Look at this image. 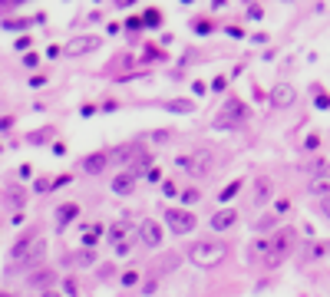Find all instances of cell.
<instances>
[{"label":"cell","instance_id":"cell-1","mask_svg":"<svg viewBox=\"0 0 330 297\" xmlns=\"http://www.w3.org/2000/svg\"><path fill=\"white\" fill-rule=\"evenodd\" d=\"M224 254H228V247L221 241H212V238H205V241H192L188 244V261L198 267H212V264H221Z\"/></svg>","mask_w":330,"mask_h":297},{"label":"cell","instance_id":"cell-2","mask_svg":"<svg viewBox=\"0 0 330 297\" xmlns=\"http://www.w3.org/2000/svg\"><path fill=\"white\" fill-rule=\"evenodd\" d=\"M268 238H271V261H268V267H277L281 261L294 251V244H297V231L294 228H281V231H274V235H268Z\"/></svg>","mask_w":330,"mask_h":297},{"label":"cell","instance_id":"cell-3","mask_svg":"<svg viewBox=\"0 0 330 297\" xmlns=\"http://www.w3.org/2000/svg\"><path fill=\"white\" fill-rule=\"evenodd\" d=\"M175 165L185 168V172H192V175H208L212 165H215V159H212V152H195V155H179Z\"/></svg>","mask_w":330,"mask_h":297},{"label":"cell","instance_id":"cell-4","mask_svg":"<svg viewBox=\"0 0 330 297\" xmlns=\"http://www.w3.org/2000/svg\"><path fill=\"white\" fill-rule=\"evenodd\" d=\"M165 221H168V228H172V235H192V231H195V215H192V211L168 208L165 211Z\"/></svg>","mask_w":330,"mask_h":297},{"label":"cell","instance_id":"cell-5","mask_svg":"<svg viewBox=\"0 0 330 297\" xmlns=\"http://www.w3.org/2000/svg\"><path fill=\"white\" fill-rule=\"evenodd\" d=\"M238 119H248V106H244L241 99H228V106H224V112L215 119V126H218V129H228Z\"/></svg>","mask_w":330,"mask_h":297},{"label":"cell","instance_id":"cell-6","mask_svg":"<svg viewBox=\"0 0 330 297\" xmlns=\"http://www.w3.org/2000/svg\"><path fill=\"white\" fill-rule=\"evenodd\" d=\"M162 228H159V221L156 218H142V221H139V241H142L145 247H159L162 244Z\"/></svg>","mask_w":330,"mask_h":297},{"label":"cell","instance_id":"cell-7","mask_svg":"<svg viewBox=\"0 0 330 297\" xmlns=\"http://www.w3.org/2000/svg\"><path fill=\"white\" fill-rule=\"evenodd\" d=\"M53 281H56L53 267H33V271L27 274V287H37L40 294H43V291H53Z\"/></svg>","mask_w":330,"mask_h":297},{"label":"cell","instance_id":"cell-8","mask_svg":"<svg viewBox=\"0 0 330 297\" xmlns=\"http://www.w3.org/2000/svg\"><path fill=\"white\" fill-rule=\"evenodd\" d=\"M248 258L255 261V264H268V261H271V238L258 235L255 241L248 244Z\"/></svg>","mask_w":330,"mask_h":297},{"label":"cell","instance_id":"cell-9","mask_svg":"<svg viewBox=\"0 0 330 297\" xmlns=\"http://www.w3.org/2000/svg\"><path fill=\"white\" fill-rule=\"evenodd\" d=\"M43 258H46V241L37 235V238H33V244L27 247V254H23V264L33 271V267H43Z\"/></svg>","mask_w":330,"mask_h":297},{"label":"cell","instance_id":"cell-10","mask_svg":"<svg viewBox=\"0 0 330 297\" xmlns=\"http://www.w3.org/2000/svg\"><path fill=\"white\" fill-rule=\"evenodd\" d=\"M103 40L99 37H76V40H69L66 46H63V53H69V56H80V53H93V50H99Z\"/></svg>","mask_w":330,"mask_h":297},{"label":"cell","instance_id":"cell-11","mask_svg":"<svg viewBox=\"0 0 330 297\" xmlns=\"http://www.w3.org/2000/svg\"><path fill=\"white\" fill-rule=\"evenodd\" d=\"M294 99H297V93H294L291 83H277V86L271 89V103H274L277 109H287V106H294Z\"/></svg>","mask_w":330,"mask_h":297},{"label":"cell","instance_id":"cell-12","mask_svg":"<svg viewBox=\"0 0 330 297\" xmlns=\"http://www.w3.org/2000/svg\"><path fill=\"white\" fill-rule=\"evenodd\" d=\"M109 162H112V155H109V152H93V155H86V159H83V172L99 175V172H106Z\"/></svg>","mask_w":330,"mask_h":297},{"label":"cell","instance_id":"cell-13","mask_svg":"<svg viewBox=\"0 0 330 297\" xmlns=\"http://www.w3.org/2000/svg\"><path fill=\"white\" fill-rule=\"evenodd\" d=\"M235 221H238V208H218L208 225H212V231H228Z\"/></svg>","mask_w":330,"mask_h":297},{"label":"cell","instance_id":"cell-14","mask_svg":"<svg viewBox=\"0 0 330 297\" xmlns=\"http://www.w3.org/2000/svg\"><path fill=\"white\" fill-rule=\"evenodd\" d=\"M307 192L317 195V198H327L330 195V172L327 175H314V179L307 182Z\"/></svg>","mask_w":330,"mask_h":297},{"label":"cell","instance_id":"cell-15","mask_svg":"<svg viewBox=\"0 0 330 297\" xmlns=\"http://www.w3.org/2000/svg\"><path fill=\"white\" fill-rule=\"evenodd\" d=\"M132 188H136V175L132 172H122L112 179V192L116 195H132Z\"/></svg>","mask_w":330,"mask_h":297},{"label":"cell","instance_id":"cell-16","mask_svg":"<svg viewBox=\"0 0 330 297\" xmlns=\"http://www.w3.org/2000/svg\"><path fill=\"white\" fill-rule=\"evenodd\" d=\"M76 215H80V205H73V202L60 205V208H56V225H60V228H66V225L73 221Z\"/></svg>","mask_w":330,"mask_h":297},{"label":"cell","instance_id":"cell-17","mask_svg":"<svg viewBox=\"0 0 330 297\" xmlns=\"http://www.w3.org/2000/svg\"><path fill=\"white\" fill-rule=\"evenodd\" d=\"M4 202L10 205V208H23V202H27V192L20 185H10V188H4Z\"/></svg>","mask_w":330,"mask_h":297},{"label":"cell","instance_id":"cell-18","mask_svg":"<svg viewBox=\"0 0 330 297\" xmlns=\"http://www.w3.org/2000/svg\"><path fill=\"white\" fill-rule=\"evenodd\" d=\"M168 112H195V103L192 99H168V103H162Z\"/></svg>","mask_w":330,"mask_h":297},{"label":"cell","instance_id":"cell-19","mask_svg":"<svg viewBox=\"0 0 330 297\" xmlns=\"http://www.w3.org/2000/svg\"><path fill=\"white\" fill-rule=\"evenodd\" d=\"M33 238H37V235H23V238H17V244H13V261H23V254H27V247H30L33 244Z\"/></svg>","mask_w":330,"mask_h":297},{"label":"cell","instance_id":"cell-20","mask_svg":"<svg viewBox=\"0 0 330 297\" xmlns=\"http://www.w3.org/2000/svg\"><path fill=\"white\" fill-rule=\"evenodd\" d=\"M132 155H142V152H139V145H119L112 159H116V162H129Z\"/></svg>","mask_w":330,"mask_h":297},{"label":"cell","instance_id":"cell-21","mask_svg":"<svg viewBox=\"0 0 330 297\" xmlns=\"http://www.w3.org/2000/svg\"><path fill=\"white\" fill-rule=\"evenodd\" d=\"M93 261H96V254L89 251V247H83V251H76V254H73V264H80V267H89Z\"/></svg>","mask_w":330,"mask_h":297},{"label":"cell","instance_id":"cell-22","mask_svg":"<svg viewBox=\"0 0 330 297\" xmlns=\"http://www.w3.org/2000/svg\"><path fill=\"white\" fill-rule=\"evenodd\" d=\"M324 254H327V247L317 244V241H311V244L304 247V258H307V261H317V258H324Z\"/></svg>","mask_w":330,"mask_h":297},{"label":"cell","instance_id":"cell-23","mask_svg":"<svg viewBox=\"0 0 330 297\" xmlns=\"http://www.w3.org/2000/svg\"><path fill=\"white\" fill-rule=\"evenodd\" d=\"M106 238H109V244H112V247H116V244H122V241H125V225H112Z\"/></svg>","mask_w":330,"mask_h":297},{"label":"cell","instance_id":"cell-24","mask_svg":"<svg viewBox=\"0 0 330 297\" xmlns=\"http://www.w3.org/2000/svg\"><path fill=\"white\" fill-rule=\"evenodd\" d=\"M307 172H311V175H327V162L324 159H307Z\"/></svg>","mask_w":330,"mask_h":297},{"label":"cell","instance_id":"cell-25","mask_svg":"<svg viewBox=\"0 0 330 297\" xmlns=\"http://www.w3.org/2000/svg\"><path fill=\"white\" fill-rule=\"evenodd\" d=\"M99 238H103V225H93V228H89V235L83 238V244H86V247H93L96 241H99Z\"/></svg>","mask_w":330,"mask_h":297},{"label":"cell","instance_id":"cell-26","mask_svg":"<svg viewBox=\"0 0 330 297\" xmlns=\"http://www.w3.org/2000/svg\"><path fill=\"white\" fill-rule=\"evenodd\" d=\"M258 202H268V198H271V182L268 179H261V182H258Z\"/></svg>","mask_w":330,"mask_h":297},{"label":"cell","instance_id":"cell-27","mask_svg":"<svg viewBox=\"0 0 330 297\" xmlns=\"http://www.w3.org/2000/svg\"><path fill=\"white\" fill-rule=\"evenodd\" d=\"M317 215L324 218V221H330V195L327 198H317Z\"/></svg>","mask_w":330,"mask_h":297},{"label":"cell","instance_id":"cell-28","mask_svg":"<svg viewBox=\"0 0 330 297\" xmlns=\"http://www.w3.org/2000/svg\"><path fill=\"white\" fill-rule=\"evenodd\" d=\"M145 27H159V23H162V13H159V10H145Z\"/></svg>","mask_w":330,"mask_h":297},{"label":"cell","instance_id":"cell-29","mask_svg":"<svg viewBox=\"0 0 330 297\" xmlns=\"http://www.w3.org/2000/svg\"><path fill=\"white\" fill-rule=\"evenodd\" d=\"M238 192H241V179H238V182H231V185L224 188V192H221V202H228V198H235Z\"/></svg>","mask_w":330,"mask_h":297},{"label":"cell","instance_id":"cell-30","mask_svg":"<svg viewBox=\"0 0 330 297\" xmlns=\"http://www.w3.org/2000/svg\"><path fill=\"white\" fill-rule=\"evenodd\" d=\"M198 198H201V192H198V188H185V192H182V202H185V205H195Z\"/></svg>","mask_w":330,"mask_h":297},{"label":"cell","instance_id":"cell-31","mask_svg":"<svg viewBox=\"0 0 330 297\" xmlns=\"http://www.w3.org/2000/svg\"><path fill=\"white\" fill-rule=\"evenodd\" d=\"M142 27H145V20H142V17H132V20H125V30H129V33L142 30Z\"/></svg>","mask_w":330,"mask_h":297},{"label":"cell","instance_id":"cell-32","mask_svg":"<svg viewBox=\"0 0 330 297\" xmlns=\"http://www.w3.org/2000/svg\"><path fill=\"white\" fill-rule=\"evenodd\" d=\"M136 284H139V274L136 271H125L122 274V287H136Z\"/></svg>","mask_w":330,"mask_h":297},{"label":"cell","instance_id":"cell-33","mask_svg":"<svg viewBox=\"0 0 330 297\" xmlns=\"http://www.w3.org/2000/svg\"><path fill=\"white\" fill-rule=\"evenodd\" d=\"M215 23H208V20H195V33H212Z\"/></svg>","mask_w":330,"mask_h":297},{"label":"cell","instance_id":"cell-34","mask_svg":"<svg viewBox=\"0 0 330 297\" xmlns=\"http://www.w3.org/2000/svg\"><path fill=\"white\" fill-rule=\"evenodd\" d=\"M304 145H307V152H314V148L320 145V136H314V132H311V136L304 139Z\"/></svg>","mask_w":330,"mask_h":297},{"label":"cell","instance_id":"cell-35","mask_svg":"<svg viewBox=\"0 0 330 297\" xmlns=\"http://www.w3.org/2000/svg\"><path fill=\"white\" fill-rule=\"evenodd\" d=\"M7 30H23V27H27V20H7Z\"/></svg>","mask_w":330,"mask_h":297},{"label":"cell","instance_id":"cell-36","mask_svg":"<svg viewBox=\"0 0 330 297\" xmlns=\"http://www.w3.org/2000/svg\"><path fill=\"white\" fill-rule=\"evenodd\" d=\"M50 188H53V179H40L37 182V192H50Z\"/></svg>","mask_w":330,"mask_h":297},{"label":"cell","instance_id":"cell-37","mask_svg":"<svg viewBox=\"0 0 330 297\" xmlns=\"http://www.w3.org/2000/svg\"><path fill=\"white\" fill-rule=\"evenodd\" d=\"M287 208H291V202H284V198H281V202L274 205V211H277V215H287Z\"/></svg>","mask_w":330,"mask_h":297},{"label":"cell","instance_id":"cell-38","mask_svg":"<svg viewBox=\"0 0 330 297\" xmlns=\"http://www.w3.org/2000/svg\"><path fill=\"white\" fill-rule=\"evenodd\" d=\"M112 274H116V267H112V264H106V267H99V278H103V281H106V278H112Z\"/></svg>","mask_w":330,"mask_h":297},{"label":"cell","instance_id":"cell-39","mask_svg":"<svg viewBox=\"0 0 330 297\" xmlns=\"http://www.w3.org/2000/svg\"><path fill=\"white\" fill-rule=\"evenodd\" d=\"M63 185H69V175H60V179H53V188H63Z\"/></svg>","mask_w":330,"mask_h":297},{"label":"cell","instance_id":"cell-40","mask_svg":"<svg viewBox=\"0 0 330 297\" xmlns=\"http://www.w3.org/2000/svg\"><path fill=\"white\" fill-rule=\"evenodd\" d=\"M162 192H165V195H179V188H175V182H165Z\"/></svg>","mask_w":330,"mask_h":297},{"label":"cell","instance_id":"cell-41","mask_svg":"<svg viewBox=\"0 0 330 297\" xmlns=\"http://www.w3.org/2000/svg\"><path fill=\"white\" fill-rule=\"evenodd\" d=\"M129 247H132V241H122V244H116V254H129Z\"/></svg>","mask_w":330,"mask_h":297},{"label":"cell","instance_id":"cell-42","mask_svg":"<svg viewBox=\"0 0 330 297\" xmlns=\"http://www.w3.org/2000/svg\"><path fill=\"white\" fill-rule=\"evenodd\" d=\"M60 53H63V46H50V50H46V56H50V60H56Z\"/></svg>","mask_w":330,"mask_h":297},{"label":"cell","instance_id":"cell-43","mask_svg":"<svg viewBox=\"0 0 330 297\" xmlns=\"http://www.w3.org/2000/svg\"><path fill=\"white\" fill-rule=\"evenodd\" d=\"M317 106H320V109H330V99H327L324 93H320V96H317Z\"/></svg>","mask_w":330,"mask_h":297},{"label":"cell","instance_id":"cell-44","mask_svg":"<svg viewBox=\"0 0 330 297\" xmlns=\"http://www.w3.org/2000/svg\"><path fill=\"white\" fill-rule=\"evenodd\" d=\"M63 287H66V297H76V284H73V281H66Z\"/></svg>","mask_w":330,"mask_h":297},{"label":"cell","instance_id":"cell-45","mask_svg":"<svg viewBox=\"0 0 330 297\" xmlns=\"http://www.w3.org/2000/svg\"><path fill=\"white\" fill-rule=\"evenodd\" d=\"M136 0H116V7H132Z\"/></svg>","mask_w":330,"mask_h":297},{"label":"cell","instance_id":"cell-46","mask_svg":"<svg viewBox=\"0 0 330 297\" xmlns=\"http://www.w3.org/2000/svg\"><path fill=\"white\" fill-rule=\"evenodd\" d=\"M40 297H60V294H56V291H43V294H40Z\"/></svg>","mask_w":330,"mask_h":297},{"label":"cell","instance_id":"cell-47","mask_svg":"<svg viewBox=\"0 0 330 297\" xmlns=\"http://www.w3.org/2000/svg\"><path fill=\"white\" fill-rule=\"evenodd\" d=\"M212 4H215V7H221V4H224V0H212Z\"/></svg>","mask_w":330,"mask_h":297},{"label":"cell","instance_id":"cell-48","mask_svg":"<svg viewBox=\"0 0 330 297\" xmlns=\"http://www.w3.org/2000/svg\"><path fill=\"white\" fill-rule=\"evenodd\" d=\"M0 297H10V294H7V291H0Z\"/></svg>","mask_w":330,"mask_h":297},{"label":"cell","instance_id":"cell-49","mask_svg":"<svg viewBox=\"0 0 330 297\" xmlns=\"http://www.w3.org/2000/svg\"><path fill=\"white\" fill-rule=\"evenodd\" d=\"M244 4H255V0H244Z\"/></svg>","mask_w":330,"mask_h":297}]
</instances>
